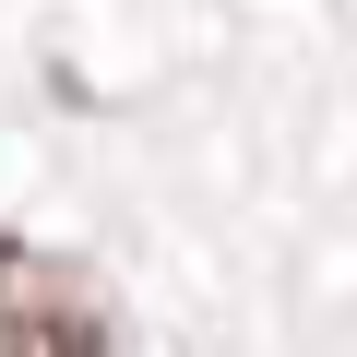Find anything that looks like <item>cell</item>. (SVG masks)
Wrapping results in <instances>:
<instances>
[{
	"mask_svg": "<svg viewBox=\"0 0 357 357\" xmlns=\"http://www.w3.org/2000/svg\"><path fill=\"white\" fill-rule=\"evenodd\" d=\"M0 357H119V310L72 250L0 238Z\"/></svg>",
	"mask_w": 357,
	"mask_h": 357,
	"instance_id": "1",
	"label": "cell"
}]
</instances>
